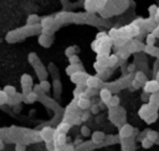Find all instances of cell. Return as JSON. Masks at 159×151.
<instances>
[{
  "label": "cell",
  "instance_id": "obj_1",
  "mask_svg": "<svg viewBox=\"0 0 159 151\" xmlns=\"http://www.w3.org/2000/svg\"><path fill=\"white\" fill-rule=\"evenodd\" d=\"M40 137L41 140H44L45 142H50V141H54V139H55V131H54V129L50 127V126H46L44 127L40 131Z\"/></svg>",
  "mask_w": 159,
  "mask_h": 151
},
{
  "label": "cell",
  "instance_id": "obj_2",
  "mask_svg": "<svg viewBox=\"0 0 159 151\" xmlns=\"http://www.w3.org/2000/svg\"><path fill=\"white\" fill-rule=\"evenodd\" d=\"M88 77V74H86V72H83L81 70H78L76 72H73L72 75H70V79L71 81L73 82V84H83V82H86V79Z\"/></svg>",
  "mask_w": 159,
  "mask_h": 151
},
{
  "label": "cell",
  "instance_id": "obj_3",
  "mask_svg": "<svg viewBox=\"0 0 159 151\" xmlns=\"http://www.w3.org/2000/svg\"><path fill=\"white\" fill-rule=\"evenodd\" d=\"M143 89H144L146 92L148 94H154V92H158L159 91V82L158 80H147L143 85Z\"/></svg>",
  "mask_w": 159,
  "mask_h": 151
},
{
  "label": "cell",
  "instance_id": "obj_4",
  "mask_svg": "<svg viewBox=\"0 0 159 151\" xmlns=\"http://www.w3.org/2000/svg\"><path fill=\"white\" fill-rule=\"evenodd\" d=\"M133 127L129 124H123L119 127V137L121 139H131L133 136Z\"/></svg>",
  "mask_w": 159,
  "mask_h": 151
},
{
  "label": "cell",
  "instance_id": "obj_5",
  "mask_svg": "<svg viewBox=\"0 0 159 151\" xmlns=\"http://www.w3.org/2000/svg\"><path fill=\"white\" fill-rule=\"evenodd\" d=\"M153 111H157V110H154L149 104H144L141 109H139V112H138V115H139V117L141 119H143V120H147V117L150 115V114L153 112Z\"/></svg>",
  "mask_w": 159,
  "mask_h": 151
},
{
  "label": "cell",
  "instance_id": "obj_6",
  "mask_svg": "<svg viewBox=\"0 0 159 151\" xmlns=\"http://www.w3.org/2000/svg\"><path fill=\"white\" fill-rule=\"evenodd\" d=\"M112 91H111L109 89H107V87H103V89H101L99 90V97H101V101H102L103 104H107L111 100V97H112Z\"/></svg>",
  "mask_w": 159,
  "mask_h": 151
},
{
  "label": "cell",
  "instance_id": "obj_7",
  "mask_svg": "<svg viewBox=\"0 0 159 151\" xmlns=\"http://www.w3.org/2000/svg\"><path fill=\"white\" fill-rule=\"evenodd\" d=\"M99 84H101V80H99L98 76H91V75H88V77L86 79L87 87H93V89H97V87H99Z\"/></svg>",
  "mask_w": 159,
  "mask_h": 151
},
{
  "label": "cell",
  "instance_id": "obj_8",
  "mask_svg": "<svg viewBox=\"0 0 159 151\" xmlns=\"http://www.w3.org/2000/svg\"><path fill=\"white\" fill-rule=\"evenodd\" d=\"M91 101H89L88 97H80L77 100V106L81 109V110H88L91 107Z\"/></svg>",
  "mask_w": 159,
  "mask_h": 151
},
{
  "label": "cell",
  "instance_id": "obj_9",
  "mask_svg": "<svg viewBox=\"0 0 159 151\" xmlns=\"http://www.w3.org/2000/svg\"><path fill=\"white\" fill-rule=\"evenodd\" d=\"M91 137L93 144H101L106 139V135L103 131H94L93 134H91Z\"/></svg>",
  "mask_w": 159,
  "mask_h": 151
},
{
  "label": "cell",
  "instance_id": "obj_10",
  "mask_svg": "<svg viewBox=\"0 0 159 151\" xmlns=\"http://www.w3.org/2000/svg\"><path fill=\"white\" fill-rule=\"evenodd\" d=\"M39 43H40L42 46H45V48H49V46L51 45V43H52V39L50 38V35H47L46 33H44V34L40 35Z\"/></svg>",
  "mask_w": 159,
  "mask_h": 151
},
{
  "label": "cell",
  "instance_id": "obj_11",
  "mask_svg": "<svg viewBox=\"0 0 159 151\" xmlns=\"http://www.w3.org/2000/svg\"><path fill=\"white\" fill-rule=\"evenodd\" d=\"M51 25H54V18L51 16H46L41 19V26L44 28V31L49 30L51 28Z\"/></svg>",
  "mask_w": 159,
  "mask_h": 151
},
{
  "label": "cell",
  "instance_id": "obj_12",
  "mask_svg": "<svg viewBox=\"0 0 159 151\" xmlns=\"http://www.w3.org/2000/svg\"><path fill=\"white\" fill-rule=\"evenodd\" d=\"M41 64H38V65H34V69L36 70V72H38V76L40 80H45L46 76H47V72L45 70L44 66H40Z\"/></svg>",
  "mask_w": 159,
  "mask_h": 151
},
{
  "label": "cell",
  "instance_id": "obj_13",
  "mask_svg": "<svg viewBox=\"0 0 159 151\" xmlns=\"http://www.w3.org/2000/svg\"><path fill=\"white\" fill-rule=\"evenodd\" d=\"M146 137L149 139L152 142H157L158 139H159V132H158V131H154V130H147Z\"/></svg>",
  "mask_w": 159,
  "mask_h": 151
},
{
  "label": "cell",
  "instance_id": "obj_14",
  "mask_svg": "<svg viewBox=\"0 0 159 151\" xmlns=\"http://www.w3.org/2000/svg\"><path fill=\"white\" fill-rule=\"evenodd\" d=\"M21 86H33V77H31L29 74H24L20 79Z\"/></svg>",
  "mask_w": 159,
  "mask_h": 151
},
{
  "label": "cell",
  "instance_id": "obj_15",
  "mask_svg": "<svg viewBox=\"0 0 159 151\" xmlns=\"http://www.w3.org/2000/svg\"><path fill=\"white\" fill-rule=\"evenodd\" d=\"M3 91L5 92V95H6L8 97H13V96H15L16 95V89H15V86H13V85H6L3 89Z\"/></svg>",
  "mask_w": 159,
  "mask_h": 151
},
{
  "label": "cell",
  "instance_id": "obj_16",
  "mask_svg": "<svg viewBox=\"0 0 159 151\" xmlns=\"http://www.w3.org/2000/svg\"><path fill=\"white\" fill-rule=\"evenodd\" d=\"M119 102H121V99H119L117 95H113L112 97H111L109 102L107 104V106H108L109 109H112V107H118V106H119Z\"/></svg>",
  "mask_w": 159,
  "mask_h": 151
},
{
  "label": "cell",
  "instance_id": "obj_17",
  "mask_svg": "<svg viewBox=\"0 0 159 151\" xmlns=\"http://www.w3.org/2000/svg\"><path fill=\"white\" fill-rule=\"evenodd\" d=\"M38 97H39V94H36V92L33 90L31 92H29L26 96H24V100H25L26 102H34L35 100H38Z\"/></svg>",
  "mask_w": 159,
  "mask_h": 151
},
{
  "label": "cell",
  "instance_id": "obj_18",
  "mask_svg": "<svg viewBox=\"0 0 159 151\" xmlns=\"http://www.w3.org/2000/svg\"><path fill=\"white\" fill-rule=\"evenodd\" d=\"M134 79L137 81H139L141 84H144V82L147 81V75L143 71H137L136 74H134Z\"/></svg>",
  "mask_w": 159,
  "mask_h": 151
},
{
  "label": "cell",
  "instance_id": "obj_19",
  "mask_svg": "<svg viewBox=\"0 0 159 151\" xmlns=\"http://www.w3.org/2000/svg\"><path fill=\"white\" fill-rule=\"evenodd\" d=\"M143 50H144V53H147V54L155 56L157 51H158V48H155L154 45H146L144 48H143Z\"/></svg>",
  "mask_w": 159,
  "mask_h": 151
},
{
  "label": "cell",
  "instance_id": "obj_20",
  "mask_svg": "<svg viewBox=\"0 0 159 151\" xmlns=\"http://www.w3.org/2000/svg\"><path fill=\"white\" fill-rule=\"evenodd\" d=\"M118 62V56L116 55V54H112V55H109L108 58H107V64L108 66H114Z\"/></svg>",
  "mask_w": 159,
  "mask_h": 151
},
{
  "label": "cell",
  "instance_id": "obj_21",
  "mask_svg": "<svg viewBox=\"0 0 159 151\" xmlns=\"http://www.w3.org/2000/svg\"><path fill=\"white\" fill-rule=\"evenodd\" d=\"M80 66H81V64H77V65H75V64H71L70 66L66 69V72H67V75H72L73 72H76V71H78L80 70Z\"/></svg>",
  "mask_w": 159,
  "mask_h": 151
},
{
  "label": "cell",
  "instance_id": "obj_22",
  "mask_svg": "<svg viewBox=\"0 0 159 151\" xmlns=\"http://www.w3.org/2000/svg\"><path fill=\"white\" fill-rule=\"evenodd\" d=\"M155 40H157L155 35L153 33H149L147 35V38H146V44L147 45H155Z\"/></svg>",
  "mask_w": 159,
  "mask_h": 151
},
{
  "label": "cell",
  "instance_id": "obj_23",
  "mask_svg": "<svg viewBox=\"0 0 159 151\" xmlns=\"http://www.w3.org/2000/svg\"><path fill=\"white\" fill-rule=\"evenodd\" d=\"M40 18L38 16V15H35V14H31L29 15V18H28V25H36V23L40 21Z\"/></svg>",
  "mask_w": 159,
  "mask_h": 151
},
{
  "label": "cell",
  "instance_id": "obj_24",
  "mask_svg": "<svg viewBox=\"0 0 159 151\" xmlns=\"http://www.w3.org/2000/svg\"><path fill=\"white\" fill-rule=\"evenodd\" d=\"M141 144H142V147H143V149H149V147H152V145L154 144V142H152L149 139L144 136V137L141 140Z\"/></svg>",
  "mask_w": 159,
  "mask_h": 151
},
{
  "label": "cell",
  "instance_id": "obj_25",
  "mask_svg": "<svg viewBox=\"0 0 159 151\" xmlns=\"http://www.w3.org/2000/svg\"><path fill=\"white\" fill-rule=\"evenodd\" d=\"M77 51H78V48H76V46H70V48L66 49L65 54H66L67 58H70V56H72V55H76Z\"/></svg>",
  "mask_w": 159,
  "mask_h": 151
},
{
  "label": "cell",
  "instance_id": "obj_26",
  "mask_svg": "<svg viewBox=\"0 0 159 151\" xmlns=\"http://www.w3.org/2000/svg\"><path fill=\"white\" fill-rule=\"evenodd\" d=\"M40 86H41V89H42V91H44V92H47L50 90V87H51L50 82L47 81L46 79L45 80H40Z\"/></svg>",
  "mask_w": 159,
  "mask_h": 151
},
{
  "label": "cell",
  "instance_id": "obj_27",
  "mask_svg": "<svg viewBox=\"0 0 159 151\" xmlns=\"http://www.w3.org/2000/svg\"><path fill=\"white\" fill-rule=\"evenodd\" d=\"M157 119H158V112H157V111H153L150 115L147 117L146 122H147V124H153L154 121H157Z\"/></svg>",
  "mask_w": 159,
  "mask_h": 151
},
{
  "label": "cell",
  "instance_id": "obj_28",
  "mask_svg": "<svg viewBox=\"0 0 159 151\" xmlns=\"http://www.w3.org/2000/svg\"><path fill=\"white\" fill-rule=\"evenodd\" d=\"M81 135L83 137L91 136V130H89V127H87L86 125H82V126H81Z\"/></svg>",
  "mask_w": 159,
  "mask_h": 151
},
{
  "label": "cell",
  "instance_id": "obj_29",
  "mask_svg": "<svg viewBox=\"0 0 159 151\" xmlns=\"http://www.w3.org/2000/svg\"><path fill=\"white\" fill-rule=\"evenodd\" d=\"M61 91V84L59 80H54V92L56 94L57 96H59V94Z\"/></svg>",
  "mask_w": 159,
  "mask_h": 151
},
{
  "label": "cell",
  "instance_id": "obj_30",
  "mask_svg": "<svg viewBox=\"0 0 159 151\" xmlns=\"http://www.w3.org/2000/svg\"><path fill=\"white\" fill-rule=\"evenodd\" d=\"M68 129H70V125H68V124H60V126H59V129H57V131H59L60 134H65Z\"/></svg>",
  "mask_w": 159,
  "mask_h": 151
},
{
  "label": "cell",
  "instance_id": "obj_31",
  "mask_svg": "<svg viewBox=\"0 0 159 151\" xmlns=\"http://www.w3.org/2000/svg\"><path fill=\"white\" fill-rule=\"evenodd\" d=\"M29 61L31 62V64H34V65H35V62H40L38 55H36L35 53H31V54L29 55Z\"/></svg>",
  "mask_w": 159,
  "mask_h": 151
},
{
  "label": "cell",
  "instance_id": "obj_32",
  "mask_svg": "<svg viewBox=\"0 0 159 151\" xmlns=\"http://www.w3.org/2000/svg\"><path fill=\"white\" fill-rule=\"evenodd\" d=\"M68 61H70V64H75V65L81 64V61H80V58H78L77 55H72V56H70V58H68Z\"/></svg>",
  "mask_w": 159,
  "mask_h": 151
},
{
  "label": "cell",
  "instance_id": "obj_33",
  "mask_svg": "<svg viewBox=\"0 0 159 151\" xmlns=\"http://www.w3.org/2000/svg\"><path fill=\"white\" fill-rule=\"evenodd\" d=\"M15 151H26V146L24 144H16L15 145Z\"/></svg>",
  "mask_w": 159,
  "mask_h": 151
},
{
  "label": "cell",
  "instance_id": "obj_34",
  "mask_svg": "<svg viewBox=\"0 0 159 151\" xmlns=\"http://www.w3.org/2000/svg\"><path fill=\"white\" fill-rule=\"evenodd\" d=\"M132 86H133L134 90H137V89H139V87H142V84H141L139 81H137V80L134 79L133 81H132Z\"/></svg>",
  "mask_w": 159,
  "mask_h": 151
},
{
  "label": "cell",
  "instance_id": "obj_35",
  "mask_svg": "<svg viewBox=\"0 0 159 151\" xmlns=\"http://www.w3.org/2000/svg\"><path fill=\"white\" fill-rule=\"evenodd\" d=\"M84 112L81 115V120L82 121H86V120H88V117H89V112H88V110H83Z\"/></svg>",
  "mask_w": 159,
  "mask_h": 151
},
{
  "label": "cell",
  "instance_id": "obj_36",
  "mask_svg": "<svg viewBox=\"0 0 159 151\" xmlns=\"http://www.w3.org/2000/svg\"><path fill=\"white\" fill-rule=\"evenodd\" d=\"M153 72L157 75L159 72V59H157V61L154 62V66H153Z\"/></svg>",
  "mask_w": 159,
  "mask_h": 151
},
{
  "label": "cell",
  "instance_id": "obj_37",
  "mask_svg": "<svg viewBox=\"0 0 159 151\" xmlns=\"http://www.w3.org/2000/svg\"><path fill=\"white\" fill-rule=\"evenodd\" d=\"M157 11H158V8L155 6V5H150L149 6V14L154 15V14H157Z\"/></svg>",
  "mask_w": 159,
  "mask_h": 151
},
{
  "label": "cell",
  "instance_id": "obj_38",
  "mask_svg": "<svg viewBox=\"0 0 159 151\" xmlns=\"http://www.w3.org/2000/svg\"><path fill=\"white\" fill-rule=\"evenodd\" d=\"M46 149L49 150V151H54V150H55V145L52 144V141L46 142Z\"/></svg>",
  "mask_w": 159,
  "mask_h": 151
},
{
  "label": "cell",
  "instance_id": "obj_39",
  "mask_svg": "<svg viewBox=\"0 0 159 151\" xmlns=\"http://www.w3.org/2000/svg\"><path fill=\"white\" fill-rule=\"evenodd\" d=\"M127 70H128L129 74L134 72V71H136V64H134V62H133V64H129V65H128V69H127Z\"/></svg>",
  "mask_w": 159,
  "mask_h": 151
},
{
  "label": "cell",
  "instance_id": "obj_40",
  "mask_svg": "<svg viewBox=\"0 0 159 151\" xmlns=\"http://www.w3.org/2000/svg\"><path fill=\"white\" fill-rule=\"evenodd\" d=\"M33 90H34V91H35L36 94H39V95H40L41 92H44V91H42V89H41L40 84H39V85H35V87H33Z\"/></svg>",
  "mask_w": 159,
  "mask_h": 151
},
{
  "label": "cell",
  "instance_id": "obj_41",
  "mask_svg": "<svg viewBox=\"0 0 159 151\" xmlns=\"http://www.w3.org/2000/svg\"><path fill=\"white\" fill-rule=\"evenodd\" d=\"M104 38H107V33H104V31H101V33L97 34V39H98V40L104 39Z\"/></svg>",
  "mask_w": 159,
  "mask_h": 151
},
{
  "label": "cell",
  "instance_id": "obj_42",
  "mask_svg": "<svg viewBox=\"0 0 159 151\" xmlns=\"http://www.w3.org/2000/svg\"><path fill=\"white\" fill-rule=\"evenodd\" d=\"M91 111H92L93 114H97V112L99 111L98 105H91Z\"/></svg>",
  "mask_w": 159,
  "mask_h": 151
},
{
  "label": "cell",
  "instance_id": "obj_43",
  "mask_svg": "<svg viewBox=\"0 0 159 151\" xmlns=\"http://www.w3.org/2000/svg\"><path fill=\"white\" fill-rule=\"evenodd\" d=\"M152 33L155 35V38H159V25H157V26H155L154 29H153Z\"/></svg>",
  "mask_w": 159,
  "mask_h": 151
},
{
  "label": "cell",
  "instance_id": "obj_44",
  "mask_svg": "<svg viewBox=\"0 0 159 151\" xmlns=\"http://www.w3.org/2000/svg\"><path fill=\"white\" fill-rule=\"evenodd\" d=\"M4 149V142L1 141V140H0V151H1Z\"/></svg>",
  "mask_w": 159,
  "mask_h": 151
}]
</instances>
